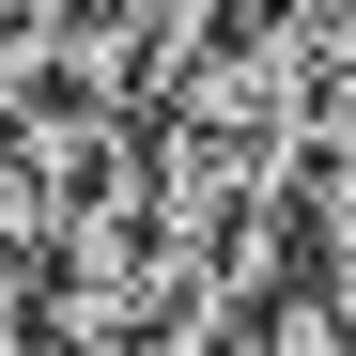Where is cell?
Segmentation results:
<instances>
[{"instance_id":"1","label":"cell","mask_w":356,"mask_h":356,"mask_svg":"<svg viewBox=\"0 0 356 356\" xmlns=\"http://www.w3.org/2000/svg\"><path fill=\"white\" fill-rule=\"evenodd\" d=\"M294 232H310V279H325V294H356V170H341V155L294 186Z\"/></svg>"}]
</instances>
